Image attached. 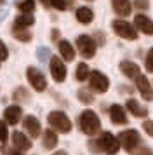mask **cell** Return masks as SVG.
Returning a JSON list of instances; mask_svg holds the SVG:
<instances>
[{
	"label": "cell",
	"instance_id": "1",
	"mask_svg": "<svg viewBox=\"0 0 153 155\" xmlns=\"http://www.w3.org/2000/svg\"><path fill=\"white\" fill-rule=\"evenodd\" d=\"M78 126L82 133H85L87 136H94L101 129V120L94 110H83L78 117Z\"/></svg>",
	"mask_w": 153,
	"mask_h": 155
},
{
	"label": "cell",
	"instance_id": "2",
	"mask_svg": "<svg viewBox=\"0 0 153 155\" xmlns=\"http://www.w3.org/2000/svg\"><path fill=\"white\" fill-rule=\"evenodd\" d=\"M117 138H118V141H120V147L124 148L125 152H129V153H136V150H138L139 145H141V134H139L136 129L122 131Z\"/></svg>",
	"mask_w": 153,
	"mask_h": 155
},
{
	"label": "cell",
	"instance_id": "3",
	"mask_svg": "<svg viewBox=\"0 0 153 155\" xmlns=\"http://www.w3.org/2000/svg\"><path fill=\"white\" fill-rule=\"evenodd\" d=\"M47 122L49 126L57 133L68 134L71 131V120L68 119V115L64 112H50L47 115Z\"/></svg>",
	"mask_w": 153,
	"mask_h": 155
},
{
	"label": "cell",
	"instance_id": "4",
	"mask_svg": "<svg viewBox=\"0 0 153 155\" xmlns=\"http://www.w3.org/2000/svg\"><path fill=\"white\" fill-rule=\"evenodd\" d=\"M96 141H97V147H99V152H103L106 155H117L118 150H120V141L111 133H103L99 136V140Z\"/></svg>",
	"mask_w": 153,
	"mask_h": 155
},
{
	"label": "cell",
	"instance_id": "5",
	"mask_svg": "<svg viewBox=\"0 0 153 155\" xmlns=\"http://www.w3.org/2000/svg\"><path fill=\"white\" fill-rule=\"evenodd\" d=\"M111 28H113V31L120 38H124V40H136L138 38V30H136V26L131 25L129 21H125V19H115V21L111 23Z\"/></svg>",
	"mask_w": 153,
	"mask_h": 155
},
{
	"label": "cell",
	"instance_id": "6",
	"mask_svg": "<svg viewBox=\"0 0 153 155\" xmlns=\"http://www.w3.org/2000/svg\"><path fill=\"white\" fill-rule=\"evenodd\" d=\"M89 84H90V89L94 92H99V94H104V92L110 89V80H108V77L99 70H92L89 73Z\"/></svg>",
	"mask_w": 153,
	"mask_h": 155
},
{
	"label": "cell",
	"instance_id": "7",
	"mask_svg": "<svg viewBox=\"0 0 153 155\" xmlns=\"http://www.w3.org/2000/svg\"><path fill=\"white\" fill-rule=\"evenodd\" d=\"M76 49H78V52H80L83 58L90 59V58H94V54H96L97 44H96V40H94L92 37L80 35L78 38H76Z\"/></svg>",
	"mask_w": 153,
	"mask_h": 155
},
{
	"label": "cell",
	"instance_id": "8",
	"mask_svg": "<svg viewBox=\"0 0 153 155\" xmlns=\"http://www.w3.org/2000/svg\"><path fill=\"white\" fill-rule=\"evenodd\" d=\"M26 78H28L30 85L33 87L35 91L42 92V91H45V89H47V80H45V77H44V73H42L40 70H37L35 66H28Z\"/></svg>",
	"mask_w": 153,
	"mask_h": 155
},
{
	"label": "cell",
	"instance_id": "9",
	"mask_svg": "<svg viewBox=\"0 0 153 155\" xmlns=\"http://www.w3.org/2000/svg\"><path fill=\"white\" fill-rule=\"evenodd\" d=\"M49 68H50V75H52V78H54L56 82H64L66 80V66H64L61 58L50 56Z\"/></svg>",
	"mask_w": 153,
	"mask_h": 155
},
{
	"label": "cell",
	"instance_id": "10",
	"mask_svg": "<svg viewBox=\"0 0 153 155\" xmlns=\"http://www.w3.org/2000/svg\"><path fill=\"white\" fill-rule=\"evenodd\" d=\"M136 85H138V91L141 94V98L146 99V101H153V87L150 84V80L146 78V75L139 73L136 77Z\"/></svg>",
	"mask_w": 153,
	"mask_h": 155
},
{
	"label": "cell",
	"instance_id": "11",
	"mask_svg": "<svg viewBox=\"0 0 153 155\" xmlns=\"http://www.w3.org/2000/svg\"><path fill=\"white\" fill-rule=\"evenodd\" d=\"M134 26H136L138 31L145 33V35H148V37L153 35V21L146 14H141L139 12L138 16H134Z\"/></svg>",
	"mask_w": 153,
	"mask_h": 155
},
{
	"label": "cell",
	"instance_id": "12",
	"mask_svg": "<svg viewBox=\"0 0 153 155\" xmlns=\"http://www.w3.org/2000/svg\"><path fill=\"white\" fill-rule=\"evenodd\" d=\"M23 127H24V131L30 134V138H38V136H40V131H42L40 120L37 119V117H33V115H28V117H24Z\"/></svg>",
	"mask_w": 153,
	"mask_h": 155
},
{
	"label": "cell",
	"instance_id": "13",
	"mask_svg": "<svg viewBox=\"0 0 153 155\" xmlns=\"http://www.w3.org/2000/svg\"><path fill=\"white\" fill-rule=\"evenodd\" d=\"M110 119L113 124H118V126H125L127 124V113H125V108L120 105H111L110 106Z\"/></svg>",
	"mask_w": 153,
	"mask_h": 155
},
{
	"label": "cell",
	"instance_id": "14",
	"mask_svg": "<svg viewBox=\"0 0 153 155\" xmlns=\"http://www.w3.org/2000/svg\"><path fill=\"white\" fill-rule=\"evenodd\" d=\"M21 115H23V110H21V106H18V105L7 106L5 110H4V119H5V122L11 124V126H16V124L19 122Z\"/></svg>",
	"mask_w": 153,
	"mask_h": 155
},
{
	"label": "cell",
	"instance_id": "15",
	"mask_svg": "<svg viewBox=\"0 0 153 155\" xmlns=\"http://www.w3.org/2000/svg\"><path fill=\"white\" fill-rule=\"evenodd\" d=\"M12 147H16L18 150L21 152H26L31 148V141L28 136H24V133H21V131H16L12 134Z\"/></svg>",
	"mask_w": 153,
	"mask_h": 155
},
{
	"label": "cell",
	"instance_id": "16",
	"mask_svg": "<svg viewBox=\"0 0 153 155\" xmlns=\"http://www.w3.org/2000/svg\"><path fill=\"white\" fill-rule=\"evenodd\" d=\"M125 108H127V112L132 113L134 117H138V119H141V117H146L148 115V110H146L145 106H141V103H139L138 99H127V103H125Z\"/></svg>",
	"mask_w": 153,
	"mask_h": 155
},
{
	"label": "cell",
	"instance_id": "17",
	"mask_svg": "<svg viewBox=\"0 0 153 155\" xmlns=\"http://www.w3.org/2000/svg\"><path fill=\"white\" fill-rule=\"evenodd\" d=\"M111 7L117 16H129L132 11V2L131 0H111Z\"/></svg>",
	"mask_w": 153,
	"mask_h": 155
},
{
	"label": "cell",
	"instance_id": "18",
	"mask_svg": "<svg viewBox=\"0 0 153 155\" xmlns=\"http://www.w3.org/2000/svg\"><path fill=\"white\" fill-rule=\"evenodd\" d=\"M120 71H122L127 78H136L139 73H141V70H139L138 64L132 63V61H127V59L120 63Z\"/></svg>",
	"mask_w": 153,
	"mask_h": 155
},
{
	"label": "cell",
	"instance_id": "19",
	"mask_svg": "<svg viewBox=\"0 0 153 155\" xmlns=\"http://www.w3.org/2000/svg\"><path fill=\"white\" fill-rule=\"evenodd\" d=\"M76 21L82 23V25H89V23H92V19H94V12H92V9L90 7H78L76 9Z\"/></svg>",
	"mask_w": 153,
	"mask_h": 155
},
{
	"label": "cell",
	"instance_id": "20",
	"mask_svg": "<svg viewBox=\"0 0 153 155\" xmlns=\"http://www.w3.org/2000/svg\"><path fill=\"white\" fill-rule=\"evenodd\" d=\"M12 35H14V38H18L19 42H30V40H31V31H30L26 26H19V25H16V23H14V26H12Z\"/></svg>",
	"mask_w": 153,
	"mask_h": 155
},
{
	"label": "cell",
	"instance_id": "21",
	"mask_svg": "<svg viewBox=\"0 0 153 155\" xmlns=\"http://www.w3.org/2000/svg\"><path fill=\"white\" fill-rule=\"evenodd\" d=\"M59 52H61V58L66 59V61H73L75 59V49H73V45L68 40H59Z\"/></svg>",
	"mask_w": 153,
	"mask_h": 155
},
{
	"label": "cell",
	"instance_id": "22",
	"mask_svg": "<svg viewBox=\"0 0 153 155\" xmlns=\"http://www.w3.org/2000/svg\"><path fill=\"white\" fill-rule=\"evenodd\" d=\"M57 143H59V140H57V134H56V131L50 127V129H47L45 133H44V147L47 148V150H52V148L57 147Z\"/></svg>",
	"mask_w": 153,
	"mask_h": 155
},
{
	"label": "cell",
	"instance_id": "23",
	"mask_svg": "<svg viewBox=\"0 0 153 155\" xmlns=\"http://www.w3.org/2000/svg\"><path fill=\"white\" fill-rule=\"evenodd\" d=\"M89 73H90V68L87 66V63H80L78 66H76L75 77H76V80H80V82H83L85 78L89 77Z\"/></svg>",
	"mask_w": 153,
	"mask_h": 155
},
{
	"label": "cell",
	"instance_id": "24",
	"mask_svg": "<svg viewBox=\"0 0 153 155\" xmlns=\"http://www.w3.org/2000/svg\"><path fill=\"white\" fill-rule=\"evenodd\" d=\"M37 7V4H35V0H21L19 4H18V9H19L21 12H26V14H31Z\"/></svg>",
	"mask_w": 153,
	"mask_h": 155
},
{
	"label": "cell",
	"instance_id": "25",
	"mask_svg": "<svg viewBox=\"0 0 153 155\" xmlns=\"http://www.w3.org/2000/svg\"><path fill=\"white\" fill-rule=\"evenodd\" d=\"M35 23V18L31 14H26V12H21V16H18V19H16V25H19V26H31Z\"/></svg>",
	"mask_w": 153,
	"mask_h": 155
},
{
	"label": "cell",
	"instance_id": "26",
	"mask_svg": "<svg viewBox=\"0 0 153 155\" xmlns=\"http://www.w3.org/2000/svg\"><path fill=\"white\" fill-rule=\"evenodd\" d=\"M78 99L82 101L83 105H90V103H94V96H92L90 91H87V89H80V91H78Z\"/></svg>",
	"mask_w": 153,
	"mask_h": 155
},
{
	"label": "cell",
	"instance_id": "27",
	"mask_svg": "<svg viewBox=\"0 0 153 155\" xmlns=\"http://www.w3.org/2000/svg\"><path fill=\"white\" fill-rule=\"evenodd\" d=\"M14 99L16 101H26V99H30V94H28V91L24 87H18L14 91Z\"/></svg>",
	"mask_w": 153,
	"mask_h": 155
},
{
	"label": "cell",
	"instance_id": "28",
	"mask_svg": "<svg viewBox=\"0 0 153 155\" xmlns=\"http://www.w3.org/2000/svg\"><path fill=\"white\" fill-rule=\"evenodd\" d=\"M9 140V129H7V122L0 120V143H5Z\"/></svg>",
	"mask_w": 153,
	"mask_h": 155
},
{
	"label": "cell",
	"instance_id": "29",
	"mask_svg": "<svg viewBox=\"0 0 153 155\" xmlns=\"http://www.w3.org/2000/svg\"><path fill=\"white\" fill-rule=\"evenodd\" d=\"M50 5L57 11H66L68 9V2L66 0H50Z\"/></svg>",
	"mask_w": 153,
	"mask_h": 155
},
{
	"label": "cell",
	"instance_id": "30",
	"mask_svg": "<svg viewBox=\"0 0 153 155\" xmlns=\"http://www.w3.org/2000/svg\"><path fill=\"white\" fill-rule=\"evenodd\" d=\"M146 71H150V73H153V47L150 51H148V54H146Z\"/></svg>",
	"mask_w": 153,
	"mask_h": 155
},
{
	"label": "cell",
	"instance_id": "31",
	"mask_svg": "<svg viewBox=\"0 0 153 155\" xmlns=\"http://www.w3.org/2000/svg\"><path fill=\"white\" fill-rule=\"evenodd\" d=\"M132 5L138 7L139 11H148V9H150V0H134Z\"/></svg>",
	"mask_w": 153,
	"mask_h": 155
},
{
	"label": "cell",
	"instance_id": "32",
	"mask_svg": "<svg viewBox=\"0 0 153 155\" xmlns=\"http://www.w3.org/2000/svg\"><path fill=\"white\" fill-rule=\"evenodd\" d=\"M2 153H4V155H24V152H21V150H18L16 147H12V148L2 147Z\"/></svg>",
	"mask_w": 153,
	"mask_h": 155
},
{
	"label": "cell",
	"instance_id": "33",
	"mask_svg": "<svg viewBox=\"0 0 153 155\" xmlns=\"http://www.w3.org/2000/svg\"><path fill=\"white\" fill-rule=\"evenodd\" d=\"M143 129H145V133L148 134V136H151L153 138V120H145Z\"/></svg>",
	"mask_w": 153,
	"mask_h": 155
},
{
	"label": "cell",
	"instance_id": "34",
	"mask_svg": "<svg viewBox=\"0 0 153 155\" xmlns=\"http://www.w3.org/2000/svg\"><path fill=\"white\" fill-rule=\"evenodd\" d=\"M7 56H9V51H7L5 44H4L2 40H0V61H5Z\"/></svg>",
	"mask_w": 153,
	"mask_h": 155
},
{
	"label": "cell",
	"instance_id": "35",
	"mask_svg": "<svg viewBox=\"0 0 153 155\" xmlns=\"http://www.w3.org/2000/svg\"><path fill=\"white\" fill-rule=\"evenodd\" d=\"M139 155H153V152L150 150V148H143V150L139 152Z\"/></svg>",
	"mask_w": 153,
	"mask_h": 155
},
{
	"label": "cell",
	"instance_id": "36",
	"mask_svg": "<svg viewBox=\"0 0 153 155\" xmlns=\"http://www.w3.org/2000/svg\"><path fill=\"white\" fill-rule=\"evenodd\" d=\"M52 40H57V37H59V31H57V30H54V31H52Z\"/></svg>",
	"mask_w": 153,
	"mask_h": 155
},
{
	"label": "cell",
	"instance_id": "37",
	"mask_svg": "<svg viewBox=\"0 0 153 155\" xmlns=\"http://www.w3.org/2000/svg\"><path fill=\"white\" fill-rule=\"evenodd\" d=\"M52 155H68V153H66L64 150H57V152H54V153H52Z\"/></svg>",
	"mask_w": 153,
	"mask_h": 155
},
{
	"label": "cell",
	"instance_id": "38",
	"mask_svg": "<svg viewBox=\"0 0 153 155\" xmlns=\"http://www.w3.org/2000/svg\"><path fill=\"white\" fill-rule=\"evenodd\" d=\"M42 4H44L45 7H50V0H42Z\"/></svg>",
	"mask_w": 153,
	"mask_h": 155
},
{
	"label": "cell",
	"instance_id": "39",
	"mask_svg": "<svg viewBox=\"0 0 153 155\" xmlns=\"http://www.w3.org/2000/svg\"><path fill=\"white\" fill-rule=\"evenodd\" d=\"M89 2H92V0H89Z\"/></svg>",
	"mask_w": 153,
	"mask_h": 155
}]
</instances>
